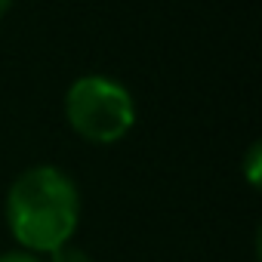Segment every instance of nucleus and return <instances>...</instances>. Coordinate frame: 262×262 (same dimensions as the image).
<instances>
[{
    "label": "nucleus",
    "mask_w": 262,
    "mask_h": 262,
    "mask_svg": "<svg viewBox=\"0 0 262 262\" xmlns=\"http://www.w3.org/2000/svg\"><path fill=\"white\" fill-rule=\"evenodd\" d=\"M7 225L10 234L28 253H53L68 244L80 222V194L71 176L59 167H31L7 191Z\"/></svg>",
    "instance_id": "f257e3e1"
},
{
    "label": "nucleus",
    "mask_w": 262,
    "mask_h": 262,
    "mask_svg": "<svg viewBox=\"0 0 262 262\" xmlns=\"http://www.w3.org/2000/svg\"><path fill=\"white\" fill-rule=\"evenodd\" d=\"M65 117L80 139L93 145H114L133 129L136 102L120 80L83 74L65 93Z\"/></svg>",
    "instance_id": "f03ea898"
},
{
    "label": "nucleus",
    "mask_w": 262,
    "mask_h": 262,
    "mask_svg": "<svg viewBox=\"0 0 262 262\" xmlns=\"http://www.w3.org/2000/svg\"><path fill=\"white\" fill-rule=\"evenodd\" d=\"M259 167H262V145H259V142H253V145H250V151H247V158H244L247 182H250L253 188H259Z\"/></svg>",
    "instance_id": "7ed1b4c3"
},
{
    "label": "nucleus",
    "mask_w": 262,
    "mask_h": 262,
    "mask_svg": "<svg viewBox=\"0 0 262 262\" xmlns=\"http://www.w3.org/2000/svg\"><path fill=\"white\" fill-rule=\"evenodd\" d=\"M47 256H50V262H93V259H90L80 247H74L71 241H68V244H62V247H56V250H53V253H47Z\"/></svg>",
    "instance_id": "20e7f679"
},
{
    "label": "nucleus",
    "mask_w": 262,
    "mask_h": 262,
    "mask_svg": "<svg viewBox=\"0 0 262 262\" xmlns=\"http://www.w3.org/2000/svg\"><path fill=\"white\" fill-rule=\"evenodd\" d=\"M0 262H40V259L34 253H28V250H10V253L0 256Z\"/></svg>",
    "instance_id": "39448f33"
},
{
    "label": "nucleus",
    "mask_w": 262,
    "mask_h": 262,
    "mask_svg": "<svg viewBox=\"0 0 262 262\" xmlns=\"http://www.w3.org/2000/svg\"><path fill=\"white\" fill-rule=\"evenodd\" d=\"M10 7H13V0H0V19L10 13Z\"/></svg>",
    "instance_id": "423d86ee"
}]
</instances>
